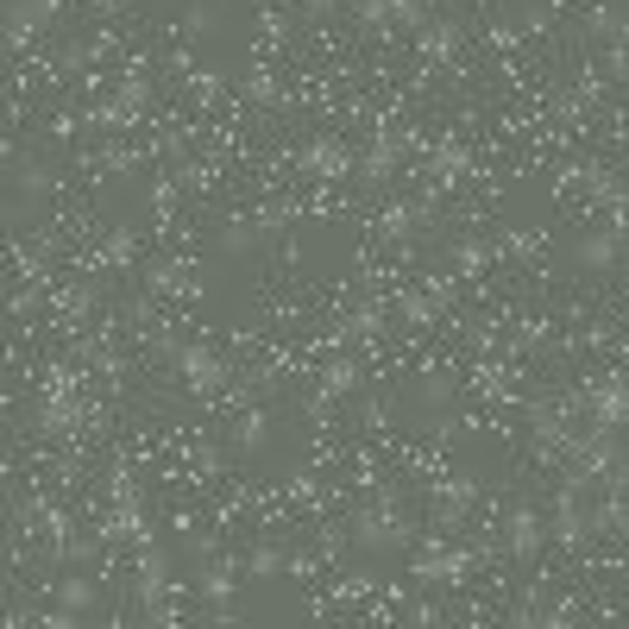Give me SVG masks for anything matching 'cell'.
Masks as SVG:
<instances>
[{"label":"cell","instance_id":"cell-1","mask_svg":"<svg viewBox=\"0 0 629 629\" xmlns=\"http://www.w3.org/2000/svg\"><path fill=\"white\" fill-rule=\"evenodd\" d=\"M359 20L377 32H422L434 20V0H359Z\"/></svg>","mask_w":629,"mask_h":629},{"label":"cell","instance_id":"cell-2","mask_svg":"<svg viewBox=\"0 0 629 629\" xmlns=\"http://www.w3.org/2000/svg\"><path fill=\"white\" fill-rule=\"evenodd\" d=\"M352 541L365 554H377V548H409V523H403L391 503H372L365 516H352Z\"/></svg>","mask_w":629,"mask_h":629},{"label":"cell","instance_id":"cell-3","mask_svg":"<svg viewBox=\"0 0 629 629\" xmlns=\"http://www.w3.org/2000/svg\"><path fill=\"white\" fill-rule=\"evenodd\" d=\"M579 409H585V416H592L598 428H617V434H624V428H629V384H624V377H610V384H592Z\"/></svg>","mask_w":629,"mask_h":629},{"label":"cell","instance_id":"cell-4","mask_svg":"<svg viewBox=\"0 0 629 629\" xmlns=\"http://www.w3.org/2000/svg\"><path fill=\"white\" fill-rule=\"evenodd\" d=\"M624 252H629L624 226H604V233H585V240L573 246V265H579L585 277H598V271H610V265H617Z\"/></svg>","mask_w":629,"mask_h":629},{"label":"cell","instance_id":"cell-5","mask_svg":"<svg viewBox=\"0 0 629 629\" xmlns=\"http://www.w3.org/2000/svg\"><path fill=\"white\" fill-rule=\"evenodd\" d=\"M541 541H548L541 510L516 503V510H510V523H503V554H510V560H528V554H541Z\"/></svg>","mask_w":629,"mask_h":629},{"label":"cell","instance_id":"cell-6","mask_svg":"<svg viewBox=\"0 0 629 629\" xmlns=\"http://www.w3.org/2000/svg\"><path fill=\"white\" fill-rule=\"evenodd\" d=\"M176 372H183V384H189L196 397H214V391H226V365H221L208 347H183V352H176Z\"/></svg>","mask_w":629,"mask_h":629},{"label":"cell","instance_id":"cell-7","mask_svg":"<svg viewBox=\"0 0 629 629\" xmlns=\"http://www.w3.org/2000/svg\"><path fill=\"white\" fill-rule=\"evenodd\" d=\"M50 13H57V0H7V45H25L32 32H45Z\"/></svg>","mask_w":629,"mask_h":629},{"label":"cell","instance_id":"cell-8","mask_svg":"<svg viewBox=\"0 0 629 629\" xmlns=\"http://www.w3.org/2000/svg\"><path fill=\"white\" fill-rule=\"evenodd\" d=\"M466 567H473V548H422L416 554V579H459L466 573Z\"/></svg>","mask_w":629,"mask_h":629},{"label":"cell","instance_id":"cell-9","mask_svg":"<svg viewBox=\"0 0 629 629\" xmlns=\"http://www.w3.org/2000/svg\"><path fill=\"white\" fill-rule=\"evenodd\" d=\"M302 164H308L315 176H359V158H352V151L340 145V139H315Z\"/></svg>","mask_w":629,"mask_h":629},{"label":"cell","instance_id":"cell-10","mask_svg":"<svg viewBox=\"0 0 629 629\" xmlns=\"http://www.w3.org/2000/svg\"><path fill=\"white\" fill-rule=\"evenodd\" d=\"M459 38H466V32H459V20H441V13L416 32V45H422L428 57H453V50H459Z\"/></svg>","mask_w":629,"mask_h":629},{"label":"cell","instance_id":"cell-11","mask_svg":"<svg viewBox=\"0 0 629 629\" xmlns=\"http://www.w3.org/2000/svg\"><path fill=\"white\" fill-rule=\"evenodd\" d=\"M95 579H63V592H57V604H63V610H57V624H70V617H89V610H95Z\"/></svg>","mask_w":629,"mask_h":629},{"label":"cell","instance_id":"cell-12","mask_svg":"<svg viewBox=\"0 0 629 629\" xmlns=\"http://www.w3.org/2000/svg\"><path fill=\"white\" fill-rule=\"evenodd\" d=\"M359 176H365V183H391V176H397V139H377V145L359 158Z\"/></svg>","mask_w":629,"mask_h":629},{"label":"cell","instance_id":"cell-13","mask_svg":"<svg viewBox=\"0 0 629 629\" xmlns=\"http://www.w3.org/2000/svg\"><path fill=\"white\" fill-rule=\"evenodd\" d=\"M473 498H478V491L466 485V478H459V485H447V491H434V523L453 528L459 516H466V503H473Z\"/></svg>","mask_w":629,"mask_h":629},{"label":"cell","instance_id":"cell-14","mask_svg":"<svg viewBox=\"0 0 629 629\" xmlns=\"http://www.w3.org/2000/svg\"><path fill=\"white\" fill-rule=\"evenodd\" d=\"M422 221H428V201L422 208H391V214H384V240H391V246H409V233Z\"/></svg>","mask_w":629,"mask_h":629},{"label":"cell","instance_id":"cell-15","mask_svg":"<svg viewBox=\"0 0 629 629\" xmlns=\"http://www.w3.org/2000/svg\"><path fill=\"white\" fill-rule=\"evenodd\" d=\"M50 189V171L38 164V158H25V164H13V196H25V201H38Z\"/></svg>","mask_w":629,"mask_h":629},{"label":"cell","instance_id":"cell-16","mask_svg":"<svg viewBox=\"0 0 629 629\" xmlns=\"http://www.w3.org/2000/svg\"><path fill=\"white\" fill-rule=\"evenodd\" d=\"M352 384H359V365H352V359H334V365L322 372V403H340Z\"/></svg>","mask_w":629,"mask_h":629},{"label":"cell","instance_id":"cell-17","mask_svg":"<svg viewBox=\"0 0 629 629\" xmlns=\"http://www.w3.org/2000/svg\"><path fill=\"white\" fill-rule=\"evenodd\" d=\"M265 441H271V422H265V416H246L240 434H233V447H240V453H258Z\"/></svg>","mask_w":629,"mask_h":629},{"label":"cell","instance_id":"cell-18","mask_svg":"<svg viewBox=\"0 0 629 629\" xmlns=\"http://www.w3.org/2000/svg\"><path fill=\"white\" fill-rule=\"evenodd\" d=\"M277 567H283V554H277V548H252V560H246L252 579H271Z\"/></svg>","mask_w":629,"mask_h":629},{"label":"cell","instance_id":"cell-19","mask_svg":"<svg viewBox=\"0 0 629 629\" xmlns=\"http://www.w3.org/2000/svg\"><path fill=\"white\" fill-rule=\"evenodd\" d=\"M459 171H466V158H459V145H441V151H434V176H447V183H453Z\"/></svg>","mask_w":629,"mask_h":629},{"label":"cell","instance_id":"cell-20","mask_svg":"<svg viewBox=\"0 0 629 629\" xmlns=\"http://www.w3.org/2000/svg\"><path fill=\"white\" fill-rule=\"evenodd\" d=\"M434 315H441V302H434V296H409V302H403V322H434Z\"/></svg>","mask_w":629,"mask_h":629},{"label":"cell","instance_id":"cell-21","mask_svg":"<svg viewBox=\"0 0 629 629\" xmlns=\"http://www.w3.org/2000/svg\"><path fill=\"white\" fill-rule=\"evenodd\" d=\"M447 391H453L447 377H422V403H428V409H441V403H447Z\"/></svg>","mask_w":629,"mask_h":629},{"label":"cell","instance_id":"cell-22","mask_svg":"<svg viewBox=\"0 0 629 629\" xmlns=\"http://www.w3.org/2000/svg\"><path fill=\"white\" fill-rule=\"evenodd\" d=\"M624 38H629V0H624Z\"/></svg>","mask_w":629,"mask_h":629}]
</instances>
